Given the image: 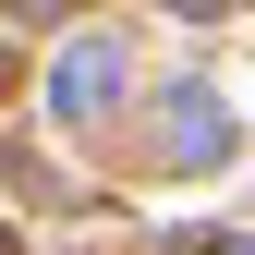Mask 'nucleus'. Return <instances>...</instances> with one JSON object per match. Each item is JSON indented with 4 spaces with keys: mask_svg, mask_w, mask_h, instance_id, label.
<instances>
[{
    "mask_svg": "<svg viewBox=\"0 0 255 255\" xmlns=\"http://www.w3.org/2000/svg\"><path fill=\"white\" fill-rule=\"evenodd\" d=\"M110 85H122V49H110V37H73V61L49 73V110L85 122V110H110Z\"/></svg>",
    "mask_w": 255,
    "mask_h": 255,
    "instance_id": "f257e3e1",
    "label": "nucleus"
},
{
    "mask_svg": "<svg viewBox=\"0 0 255 255\" xmlns=\"http://www.w3.org/2000/svg\"><path fill=\"white\" fill-rule=\"evenodd\" d=\"M170 158H219V110L207 98H170Z\"/></svg>",
    "mask_w": 255,
    "mask_h": 255,
    "instance_id": "f03ea898",
    "label": "nucleus"
}]
</instances>
